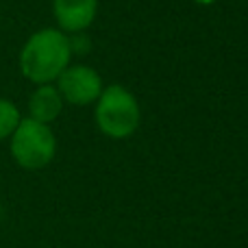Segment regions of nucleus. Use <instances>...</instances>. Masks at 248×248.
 Here are the masks:
<instances>
[{
  "label": "nucleus",
  "mask_w": 248,
  "mask_h": 248,
  "mask_svg": "<svg viewBox=\"0 0 248 248\" xmlns=\"http://www.w3.org/2000/svg\"><path fill=\"white\" fill-rule=\"evenodd\" d=\"M70 37L59 29H42L33 33L20 52V70L35 85H50L70 65Z\"/></svg>",
  "instance_id": "1"
},
{
  "label": "nucleus",
  "mask_w": 248,
  "mask_h": 248,
  "mask_svg": "<svg viewBox=\"0 0 248 248\" xmlns=\"http://www.w3.org/2000/svg\"><path fill=\"white\" fill-rule=\"evenodd\" d=\"M13 161L24 170H42L55 159L57 140L48 124L22 118L13 135L9 137Z\"/></svg>",
  "instance_id": "2"
},
{
  "label": "nucleus",
  "mask_w": 248,
  "mask_h": 248,
  "mask_svg": "<svg viewBox=\"0 0 248 248\" xmlns=\"http://www.w3.org/2000/svg\"><path fill=\"white\" fill-rule=\"evenodd\" d=\"M96 122L100 131L113 140H124L135 133L140 124V107L135 96L122 85H109L98 96Z\"/></svg>",
  "instance_id": "3"
},
{
  "label": "nucleus",
  "mask_w": 248,
  "mask_h": 248,
  "mask_svg": "<svg viewBox=\"0 0 248 248\" xmlns=\"http://www.w3.org/2000/svg\"><path fill=\"white\" fill-rule=\"evenodd\" d=\"M57 92L61 94L63 103L70 105H90L98 100L103 92V81L96 74V70L87 65H68L57 78Z\"/></svg>",
  "instance_id": "4"
},
{
  "label": "nucleus",
  "mask_w": 248,
  "mask_h": 248,
  "mask_svg": "<svg viewBox=\"0 0 248 248\" xmlns=\"http://www.w3.org/2000/svg\"><path fill=\"white\" fill-rule=\"evenodd\" d=\"M96 9L98 0H52L55 20L65 33H83L94 22Z\"/></svg>",
  "instance_id": "5"
},
{
  "label": "nucleus",
  "mask_w": 248,
  "mask_h": 248,
  "mask_svg": "<svg viewBox=\"0 0 248 248\" xmlns=\"http://www.w3.org/2000/svg\"><path fill=\"white\" fill-rule=\"evenodd\" d=\"M63 98L55 85H39L29 98V118L42 124H50L59 118Z\"/></svg>",
  "instance_id": "6"
},
{
  "label": "nucleus",
  "mask_w": 248,
  "mask_h": 248,
  "mask_svg": "<svg viewBox=\"0 0 248 248\" xmlns=\"http://www.w3.org/2000/svg\"><path fill=\"white\" fill-rule=\"evenodd\" d=\"M22 120V113L11 100L0 98V141L9 140L13 135V131L17 128V124Z\"/></svg>",
  "instance_id": "7"
},
{
  "label": "nucleus",
  "mask_w": 248,
  "mask_h": 248,
  "mask_svg": "<svg viewBox=\"0 0 248 248\" xmlns=\"http://www.w3.org/2000/svg\"><path fill=\"white\" fill-rule=\"evenodd\" d=\"M194 2H198V4H214L216 0H194Z\"/></svg>",
  "instance_id": "8"
},
{
  "label": "nucleus",
  "mask_w": 248,
  "mask_h": 248,
  "mask_svg": "<svg viewBox=\"0 0 248 248\" xmlns=\"http://www.w3.org/2000/svg\"><path fill=\"white\" fill-rule=\"evenodd\" d=\"M0 209H2V202H0Z\"/></svg>",
  "instance_id": "9"
}]
</instances>
